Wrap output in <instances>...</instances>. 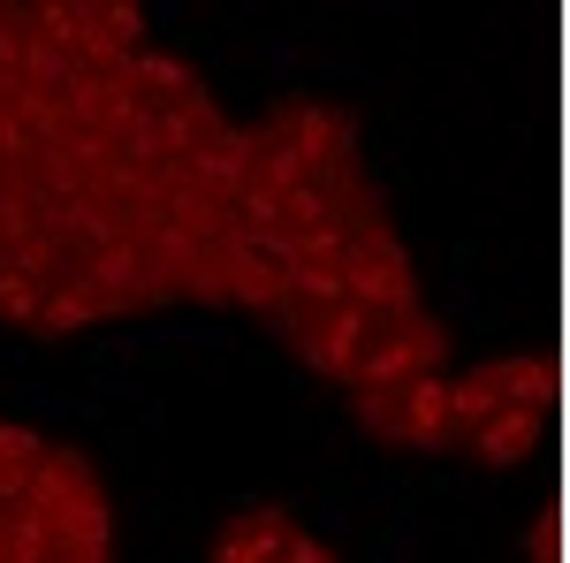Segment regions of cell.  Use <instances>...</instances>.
Here are the masks:
<instances>
[{
    "label": "cell",
    "mask_w": 570,
    "mask_h": 563,
    "mask_svg": "<svg viewBox=\"0 0 570 563\" xmlns=\"http://www.w3.org/2000/svg\"><path fill=\"white\" fill-rule=\"evenodd\" d=\"M46 441L39 427H16V419H0V511H16L23 495H31V479H39V465H46Z\"/></svg>",
    "instance_id": "5bb4252c"
},
{
    "label": "cell",
    "mask_w": 570,
    "mask_h": 563,
    "mask_svg": "<svg viewBox=\"0 0 570 563\" xmlns=\"http://www.w3.org/2000/svg\"><path fill=\"white\" fill-rule=\"evenodd\" d=\"M39 282H31V274H16V266H0V320H8V328H31V320H39Z\"/></svg>",
    "instance_id": "9a60e30c"
},
{
    "label": "cell",
    "mask_w": 570,
    "mask_h": 563,
    "mask_svg": "<svg viewBox=\"0 0 570 563\" xmlns=\"http://www.w3.org/2000/svg\"><path fill=\"white\" fill-rule=\"evenodd\" d=\"M23 511L46 525L53 563H107L115 556V511H107V487H99L85 449L53 441L39 479H31V495H23Z\"/></svg>",
    "instance_id": "6da1fadb"
},
{
    "label": "cell",
    "mask_w": 570,
    "mask_h": 563,
    "mask_svg": "<svg viewBox=\"0 0 570 563\" xmlns=\"http://www.w3.org/2000/svg\"><path fill=\"white\" fill-rule=\"evenodd\" d=\"M343 298L373 304V312H389V320L426 312V304H419V266H411V252H403V236H395L389 221H373V229L351 236V252H343Z\"/></svg>",
    "instance_id": "277c9868"
},
{
    "label": "cell",
    "mask_w": 570,
    "mask_h": 563,
    "mask_svg": "<svg viewBox=\"0 0 570 563\" xmlns=\"http://www.w3.org/2000/svg\"><path fill=\"white\" fill-rule=\"evenodd\" d=\"M130 54H145V8L137 0H77V69L115 77Z\"/></svg>",
    "instance_id": "ba28073f"
},
{
    "label": "cell",
    "mask_w": 570,
    "mask_h": 563,
    "mask_svg": "<svg viewBox=\"0 0 570 563\" xmlns=\"http://www.w3.org/2000/svg\"><path fill=\"white\" fill-rule=\"evenodd\" d=\"M77 274L115 304V320H122V312H153V304H176L168 266L145 252V236H137V229H130V236H115V244H99V252H85Z\"/></svg>",
    "instance_id": "5b68a950"
},
{
    "label": "cell",
    "mask_w": 570,
    "mask_h": 563,
    "mask_svg": "<svg viewBox=\"0 0 570 563\" xmlns=\"http://www.w3.org/2000/svg\"><path fill=\"white\" fill-rule=\"evenodd\" d=\"M99 320H115V304L91 290L85 274L69 266L53 290L39 298V320H31V336H77V328H99Z\"/></svg>",
    "instance_id": "4fadbf2b"
},
{
    "label": "cell",
    "mask_w": 570,
    "mask_h": 563,
    "mask_svg": "<svg viewBox=\"0 0 570 563\" xmlns=\"http://www.w3.org/2000/svg\"><path fill=\"white\" fill-rule=\"evenodd\" d=\"M525 556L563 563V503H540V518H532V533H525Z\"/></svg>",
    "instance_id": "2e32d148"
},
{
    "label": "cell",
    "mask_w": 570,
    "mask_h": 563,
    "mask_svg": "<svg viewBox=\"0 0 570 563\" xmlns=\"http://www.w3.org/2000/svg\"><path fill=\"white\" fill-rule=\"evenodd\" d=\"M289 533H297V518H289L282 503H252V511H236V518L214 533V556L206 563H274L289 549Z\"/></svg>",
    "instance_id": "9c48e42d"
},
{
    "label": "cell",
    "mask_w": 570,
    "mask_h": 563,
    "mask_svg": "<svg viewBox=\"0 0 570 563\" xmlns=\"http://www.w3.org/2000/svg\"><path fill=\"white\" fill-rule=\"evenodd\" d=\"M289 298V266L282 260H266L259 244L236 229V244H228V304H252V312H274V304Z\"/></svg>",
    "instance_id": "7c38bea8"
},
{
    "label": "cell",
    "mask_w": 570,
    "mask_h": 563,
    "mask_svg": "<svg viewBox=\"0 0 570 563\" xmlns=\"http://www.w3.org/2000/svg\"><path fill=\"white\" fill-rule=\"evenodd\" d=\"M266 328L289 343V358H305L312 373H327V381L351 389L365 350L381 343L395 320L373 312V304H357V298H335V304H282V312H266Z\"/></svg>",
    "instance_id": "7a4b0ae2"
},
{
    "label": "cell",
    "mask_w": 570,
    "mask_h": 563,
    "mask_svg": "<svg viewBox=\"0 0 570 563\" xmlns=\"http://www.w3.org/2000/svg\"><path fill=\"white\" fill-rule=\"evenodd\" d=\"M122 85L137 91V107H153V115H168V107H190V99H206V85H198V69L190 61H176V54H130L122 61Z\"/></svg>",
    "instance_id": "30bf717a"
},
{
    "label": "cell",
    "mask_w": 570,
    "mask_h": 563,
    "mask_svg": "<svg viewBox=\"0 0 570 563\" xmlns=\"http://www.w3.org/2000/svg\"><path fill=\"white\" fill-rule=\"evenodd\" d=\"M259 130L305 161V183L327 168V161H351V153H357V115H351V107H327V99H282Z\"/></svg>",
    "instance_id": "8992f818"
},
{
    "label": "cell",
    "mask_w": 570,
    "mask_h": 563,
    "mask_svg": "<svg viewBox=\"0 0 570 563\" xmlns=\"http://www.w3.org/2000/svg\"><path fill=\"white\" fill-rule=\"evenodd\" d=\"M441 358H449V328H441L434 312H411V320H395L389 336L365 350V366H357L351 389H395V381H419V373H441Z\"/></svg>",
    "instance_id": "52a82bcc"
},
{
    "label": "cell",
    "mask_w": 570,
    "mask_h": 563,
    "mask_svg": "<svg viewBox=\"0 0 570 563\" xmlns=\"http://www.w3.org/2000/svg\"><path fill=\"white\" fill-rule=\"evenodd\" d=\"M351 419L389 449H449V381L419 373L395 389H351Z\"/></svg>",
    "instance_id": "3957f363"
},
{
    "label": "cell",
    "mask_w": 570,
    "mask_h": 563,
    "mask_svg": "<svg viewBox=\"0 0 570 563\" xmlns=\"http://www.w3.org/2000/svg\"><path fill=\"white\" fill-rule=\"evenodd\" d=\"M274 563H343V556H335L327 541H312L305 525H297V533H289V549H282V556H274Z\"/></svg>",
    "instance_id": "e0dca14e"
},
{
    "label": "cell",
    "mask_w": 570,
    "mask_h": 563,
    "mask_svg": "<svg viewBox=\"0 0 570 563\" xmlns=\"http://www.w3.org/2000/svg\"><path fill=\"white\" fill-rule=\"evenodd\" d=\"M540 434H548V411H525V404H502L494 419H480V427L464 434L456 449H472L480 465H525L532 449H540Z\"/></svg>",
    "instance_id": "8fae6325"
}]
</instances>
